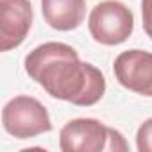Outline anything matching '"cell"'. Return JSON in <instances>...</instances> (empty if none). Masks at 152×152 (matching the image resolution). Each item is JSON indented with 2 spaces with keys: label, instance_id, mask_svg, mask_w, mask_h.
Masks as SVG:
<instances>
[{
  "label": "cell",
  "instance_id": "cell-3",
  "mask_svg": "<svg viewBox=\"0 0 152 152\" xmlns=\"http://www.w3.org/2000/svg\"><path fill=\"white\" fill-rule=\"evenodd\" d=\"M88 29L97 43L115 47L127 41L132 34L134 16L132 11L118 0H104L91 9Z\"/></svg>",
  "mask_w": 152,
  "mask_h": 152
},
{
  "label": "cell",
  "instance_id": "cell-1",
  "mask_svg": "<svg viewBox=\"0 0 152 152\" xmlns=\"http://www.w3.org/2000/svg\"><path fill=\"white\" fill-rule=\"evenodd\" d=\"M25 72L50 97L73 106H93L106 93L104 73L81 61L77 50L66 43L48 41L31 50Z\"/></svg>",
  "mask_w": 152,
  "mask_h": 152
},
{
  "label": "cell",
  "instance_id": "cell-8",
  "mask_svg": "<svg viewBox=\"0 0 152 152\" xmlns=\"http://www.w3.org/2000/svg\"><path fill=\"white\" fill-rule=\"evenodd\" d=\"M136 148L140 152H152V118H147L136 132Z\"/></svg>",
  "mask_w": 152,
  "mask_h": 152
},
{
  "label": "cell",
  "instance_id": "cell-7",
  "mask_svg": "<svg viewBox=\"0 0 152 152\" xmlns=\"http://www.w3.org/2000/svg\"><path fill=\"white\" fill-rule=\"evenodd\" d=\"M45 22L56 31L77 29L86 15V0H41Z\"/></svg>",
  "mask_w": 152,
  "mask_h": 152
},
{
  "label": "cell",
  "instance_id": "cell-6",
  "mask_svg": "<svg viewBox=\"0 0 152 152\" xmlns=\"http://www.w3.org/2000/svg\"><path fill=\"white\" fill-rule=\"evenodd\" d=\"M32 6L29 0H0V48L7 52L27 38L32 25Z\"/></svg>",
  "mask_w": 152,
  "mask_h": 152
},
{
  "label": "cell",
  "instance_id": "cell-4",
  "mask_svg": "<svg viewBox=\"0 0 152 152\" xmlns=\"http://www.w3.org/2000/svg\"><path fill=\"white\" fill-rule=\"evenodd\" d=\"M111 127L97 118L70 120L59 132V147L64 152H107Z\"/></svg>",
  "mask_w": 152,
  "mask_h": 152
},
{
  "label": "cell",
  "instance_id": "cell-2",
  "mask_svg": "<svg viewBox=\"0 0 152 152\" xmlns=\"http://www.w3.org/2000/svg\"><path fill=\"white\" fill-rule=\"evenodd\" d=\"M2 125L7 134L18 140H29L52 131L47 107L34 97L18 95L2 109Z\"/></svg>",
  "mask_w": 152,
  "mask_h": 152
},
{
  "label": "cell",
  "instance_id": "cell-5",
  "mask_svg": "<svg viewBox=\"0 0 152 152\" xmlns=\"http://www.w3.org/2000/svg\"><path fill=\"white\" fill-rule=\"evenodd\" d=\"M115 77L120 86L143 97H152V52L125 50L118 54L113 64Z\"/></svg>",
  "mask_w": 152,
  "mask_h": 152
},
{
  "label": "cell",
  "instance_id": "cell-9",
  "mask_svg": "<svg viewBox=\"0 0 152 152\" xmlns=\"http://www.w3.org/2000/svg\"><path fill=\"white\" fill-rule=\"evenodd\" d=\"M141 20L147 36L152 39V0H141Z\"/></svg>",
  "mask_w": 152,
  "mask_h": 152
}]
</instances>
